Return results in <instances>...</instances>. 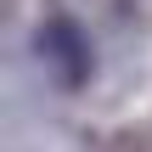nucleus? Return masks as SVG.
<instances>
[{
    "instance_id": "f257e3e1",
    "label": "nucleus",
    "mask_w": 152,
    "mask_h": 152,
    "mask_svg": "<svg viewBox=\"0 0 152 152\" xmlns=\"http://www.w3.org/2000/svg\"><path fill=\"white\" fill-rule=\"evenodd\" d=\"M39 56L51 62L56 85H85V73H90V51H85V39H79V28L62 23V17H51V23L39 28Z\"/></svg>"
}]
</instances>
